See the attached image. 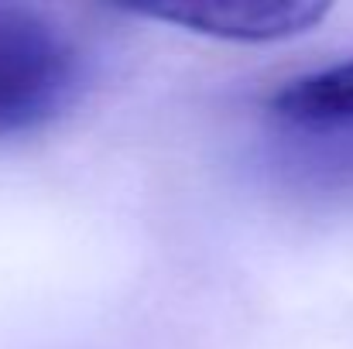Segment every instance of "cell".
Wrapping results in <instances>:
<instances>
[{"label":"cell","instance_id":"obj_3","mask_svg":"<svg viewBox=\"0 0 353 349\" xmlns=\"http://www.w3.org/2000/svg\"><path fill=\"white\" fill-rule=\"evenodd\" d=\"M271 110L292 123L309 127L353 123V55L288 79L271 96Z\"/></svg>","mask_w":353,"mask_h":349},{"label":"cell","instance_id":"obj_2","mask_svg":"<svg viewBox=\"0 0 353 349\" xmlns=\"http://www.w3.org/2000/svg\"><path fill=\"white\" fill-rule=\"evenodd\" d=\"M326 14L330 3L316 0H210V3H172L144 10V17L240 45H268L305 34L316 24H323Z\"/></svg>","mask_w":353,"mask_h":349},{"label":"cell","instance_id":"obj_1","mask_svg":"<svg viewBox=\"0 0 353 349\" xmlns=\"http://www.w3.org/2000/svg\"><path fill=\"white\" fill-rule=\"evenodd\" d=\"M83 83L86 55L69 24L48 7L0 0V137L69 114Z\"/></svg>","mask_w":353,"mask_h":349}]
</instances>
